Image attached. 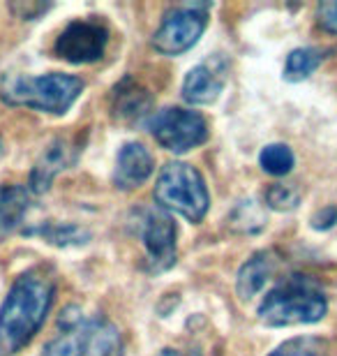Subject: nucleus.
Listing matches in <instances>:
<instances>
[{
  "label": "nucleus",
  "mask_w": 337,
  "mask_h": 356,
  "mask_svg": "<svg viewBox=\"0 0 337 356\" xmlns=\"http://www.w3.org/2000/svg\"><path fill=\"white\" fill-rule=\"evenodd\" d=\"M54 280L40 268L17 277L0 305V356L21 352L35 338L54 303Z\"/></svg>",
  "instance_id": "obj_1"
},
{
  "label": "nucleus",
  "mask_w": 337,
  "mask_h": 356,
  "mask_svg": "<svg viewBox=\"0 0 337 356\" xmlns=\"http://www.w3.org/2000/svg\"><path fill=\"white\" fill-rule=\"evenodd\" d=\"M326 310L328 301L319 284L305 275H291L263 296L259 317L268 326H296L319 322Z\"/></svg>",
  "instance_id": "obj_2"
},
{
  "label": "nucleus",
  "mask_w": 337,
  "mask_h": 356,
  "mask_svg": "<svg viewBox=\"0 0 337 356\" xmlns=\"http://www.w3.org/2000/svg\"><path fill=\"white\" fill-rule=\"evenodd\" d=\"M83 81L69 74H44V76H24L7 74L0 81V97L7 104L28 106L44 113H65L76 97L81 95Z\"/></svg>",
  "instance_id": "obj_3"
},
{
  "label": "nucleus",
  "mask_w": 337,
  "mask_h": 356,
  "mask_svg": "<svg viewBox=\"0 0 337 356\" xmlns=\"http://www.w3.org/2000/svg\"><path fill=\"white\" fill-rule=\"evenodd\" d=\"M155 202L167 211L188 218L190 222H202L208 213V195L204 176L185 162H169L157 176Z\"/></svg>",
  "instance_id": "obj_4"
},
{
  "label": "nucleus",
  "mask_w": 337,
  "mask_h": 356,
  "mask_svg": "<svg viewBox=\"0 0 337 356\" xmlns=\"http://www.w3.org/2000/svg\"><path fill=\"white\" fill-rule=\"evenodd\" d=\"M150 132L162 148L171 153H185L202 146L208 139V123L197 111L167 106V109L157 111L150 120Z\"/></svg>",
  "instance_id": "obj_5"
},
{
  "label": "nucleus",
  "mask_w": 337,
  "mask_h": 356,
  "mask_svg": "<svg viewBox=\"0 0 337 356\" xmlns=\"http://www.w3.org/2000/svg\"><path fill=\"white\" fill-rule=\"evenodd\" d=\"M208 5H181L174 7L167 17H164L162 26L157 28L153 35V47L155 51L164 56H178L192 49L202 38L208 24Z\"/></svg>",
  "instance_id": "obj_6"
},
{
  "label": "nucleus",
  "mask_w": 337,
  "mask_h": 356,
  "mask_svg": "<svg viewBox=\"0 0 337 356\" xmlns=\"http://www.w3.org/2000/svg\"><path fill=\"white\" fill-rule=\"evenodd\" d=\"M109 31L95 21H72L56 40V56L74 65L95 63L104 56Z\"/></svg>",
  "instance_id": "obj_7"
},
{
  "label": "nucleus",
  "mask_w": 337,
  "mask_h": 356,
  "mask_svg": "<svg viewBox=\"0 0 337 356\" xmlns=\"http://www.w3.org/2000/svg\"><path fill=\"white\" fill-rule=\"evenodd\" d=\"M143 245H146L150 268L164 270L174 266L176 261V225L167 213L150 211L143 220L141 232Z\"/></svg>",
  "instance_id": "obj_8"
},
{
  "label": "nucleus",
  "mask_w": 337,
  "mask_h": 356,
  "mask_svg": "<svg viewBox=\"0 0 337 356\" xmlns=\"http://www.w3.org/2000/svg\"><path fill=\"white\" fill-rule=\"evenodd\" d=\"M63 333L44 347V356H88L92 322L76 308H67L60 317Z\"/></svg>",
  "instance_id": "obj_9"
},
{
  "label": "nucleus",
  "mask_w": 337,
  "mask_h": 356,
  "mask_svg": "<svg viewBox=\"0 0 337 356\" xmlns=\"http://www.w3.org/2000/svg\"><path fill=\"white\" fill-rule=\"evenodd\" d=\"M153 169V155L148 153V148L143 144H136V141H130L118 153L113 183L120 190H134L148 181Z\"/></svg>",
  "instance_id": "obj_10"
},
{
  "label": "nucleus",
  "mask_w": 337,
  "mask_h": 356,
  "mask_svg": "<svg viewBox=\"0 0 337 356\" xmlns=\"http://www.w3.org/2000/svg\"><path fill=\"white\" fill-rule=\"evenodd\" d=\"M224 88V72L215 63H202L183 81V97L190 104H211Z\"/></svg>",
  "instance_id": "obj_11"
},
{
  "label": "nucleus",
  "mask_w": 337,
  "mask_h": 356,
  "mask_svg": "<svg viewBox=\"0 0 337 356\" xmlns=\"http://www.w3.org/2000/svg\"><path fill=\"white\" fill-rule=\"evenodd\" d=\"M76 160V151L74 146L67 144V141H54L51 146L47 148L44 155L40 158V162L35 165L33 174H31V190L42 195V192L49 190V185L54 183V178L58 176L63 169H67L74 165Z\"/></svg>",
  "instance_id": "obj_12"
},
{
  "label": "nucleus",
  "mask_w": 337,
  "mask_h": 356,
  "mask_svg": "<svg viewBox=\"0 0 337 356\" xmlns=\"http://www.w3.org/2000/svg\"><path fill=\"white\" fill-rule=\"evenodd\" d=\"M31 197L21 185H0V241L24 222Z\"/></svg>",
  "instance_id": "obj_13"
},
{
  "label": "nucleus",
  "mask_w": 337,
  "mask_h": 356,
  "mask_svg": "<svg viewBox=\"0 0 337 356\" xmlns=\"http://www.w3.org/2000/svg\"><path fill=\"white\" fill-rule=\"evenodd\" d=\"M275 257L270 252H256L252 259H247L243 264L238 273V294L240 298H252L266 287V282L270 280L272 270H275Z\"/></svg>",
  "instance_id": "obj_14"
},
{
  "label": "nucleus",
  "mask_w": 337,
  "mask_h": 356,
  "mask_svg": "<svg viewBox=\"0 0 337 356\" xmlns=\"http://www.w3.org/2000/svg\"><path fill=\"white\" fill-rule=\"evenodd\" d=\"M153 99L139 83H134L132 79H125L116 88V102H113V111L118 118L123 120H141L150 111Z\"/></svg>",
  "instance_id": "obj_15"
},
{
  "label": "nucleus",
  "mask_w": 337,
  "mask_h": 356,
  "mask_svg": "<svg viewBox=\"0 0 337 356\" xmlns=\"http://www.w3.org/2000/svg\"><path fill=\"white\" fill-rule=\"evenodd\" d=\"M88 356H123V340L116 326L102 319L92 322Z\"/></svg>",
  "instance_id": "obj_16"
},
{
  "label": "nucleus",
  "mask_w": 337,
  "mask_h": 356,
  "mask_svg": "<svg viewBox=\"0 0 337 356\" xmlns=\"http://www.w3.org/2000/svg\"><path fill=\"white\" fill-rule=\"evenodd\" d=\"M321 65V51L317 49H293L286 58V65H284V79L289 81H303L307 79L314 70Z\"/></svg>",
  "instance_id": "obj_17"
},
{
  "label": "nucleus",
  "mask_w": 337,
  "mask_h": 356,
  "mask_svg": "<svg viewBox=\"0 0 337 356\" xmlns=\"http://www.w3.org/2000/svg\"><path fill=\"white\" fill-rule=\"evenodd\" d=\"M261 169L270 176H284L293 169V153L284 144H270L259 155Z\"/></svg>",
  "instance_id": "obj_18"
},
{
  "label": "nucleus",
  "mask_w": 337,
  "mask_h": 356,
  "mask_svg": "<svg viewBox=\"0 0 337 356\" xmlns=\"http://www.w3.org/2000/svg\"><path fill=\"white\" fill-rule=\"evenodd\" d=\"M270 356H324V343L317 338H293L279 345Z\"/></svg>",
  "instance_id": "obj_19"
},
{
  "label": "nucleus",
  "mask_w": 337,
  "mask_h": 356,
  "mask_svg": "<svg viewBox=\"0 0 337 356\" xmlns=\"http://www.w3.org/2000/svg\"><path fill=\"white\" fill-rule=\"evenodd\" d=\"M266 202L270 209H277V211H291L296 209L298 202H300V195L293 185H284V183H275L270 185L268 192H266Z\"/></svg>",
  "instance_id": "obj_20"
},
{
  "label": "nucleus",
  "mask_w": 337,
  "mask_h": 356,
  "mask_svg": "<svg viewBox=\"0 0 337 356\" xmlns=\"http://www.w3.org/2000/svg\"><path fill=\"white\" fill-rule=\"evenodd\" d=\"M319 24L324 31L337 35V0L319 5Z\"/></svg>",
  "instance_id": "obj_21"
},
{
  "label": "nucleus",
  "mask_w": 337,
  "mask_h": 356,
  "mask_svg": "<svg viewBox=\"0 0 337 356\" xmlns=\"http://www.w3.org/2000/svg\"><path fill=\"white\" fill-rule=\"evenodd\" d=\"M12 10L19 14V17H24V19H35L38 14H42V12H47L49 10V5H21V3H17V5H12Z\"/></svg>",
  "instance_id": "obj_22"
},
{
  "label": "nucleus",
  "mask_w": 337,
  "mask_h": 356,
  "mask_svg": "<svg viewBox=\"0 0 337 356\" xmlns=\"http://www.w3.org/2000/svg\"><path fill=\"white\" fill-rule=\"evenodd\" d=\"M0 146H3V141H0Z\"/></svg>",
  "instance_id": "obj_23"
}]
</instances>
